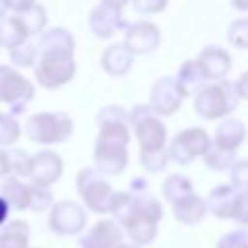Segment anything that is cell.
Segmentation results:
<instances>
[{"mask_svg":"<svg viewBox=\"0 0 248 248\" xmlns=\"http://www.w3.org/2000/svg\"><path fill=\"white\" fill-rule=\"evenodd\" d=\"M37 43H31V41H25L23 45L16 46L10 50V60L14 66L17 68H29L37 62Z\"/></svg>","mask_w":248,"mask_h":248,"instance_id":"83f0119b","label":"cell"},{"mask_svg":"<svg viewBox=\"0 0 248 248\" xmlns=\"http://www.w3.org/2000/svg\"><path fill=\"white\" fill-rule=\"evenodd\" d=\"M74 48L76 41L64 27H52L39 35V54L35 62V78L39 85L56 89L72 81V78L76 76Z\"/></svg>","mask_w":248,"mask_h":248,"instance_id":"6da1fadb","label":"cell"},{"mask_svg":"<svg viewBox=\"0 0 248 248\" xmlns=\"http://www.w3.org/2000/svg\"><path fill=\"white\" fill-rule=\"evenodd\" d=\"M21 128L12 114L0 112V145H12L19 140Z\"/></svg>","mask_w":248,"mask_h":248,"instance_id":"1f68e13d","label":"cell"},{"mask_svg":"<svg viewBox=\"0 0 248 248\" xmlns=\"http://www.w3.org/2000/svg\"><path fill=\"white\" fill-rule=\"evenodd\" d=\"M120 248H134V246H128V244H122Z\"/></svg>","mask_w":248,"mask_h":248,"instance_id":"f6af8a7d","label":"cell"},{"mask_svg":"<svg viewBox=\"0 0 248 248\" xmlns=\"http://www.w3.org/2000/svg\"><path fill=\"white\" fill-rule=\"evenodd\" d=\"M25 41H29V35L14 14L10 16L6 14L4 17H0V46H6L8 50H12L23 45Z\"/></svg>","mask_w":248,"mask_h":248,"instance_id":"7402d4cb","label":"cell"},{"mask_svg":"<svg viewBox=\"0 0 248 248\" xmlns=\"http://www.w3.org/2000/svg\"><path fill=\"white\" fill-rule=\"evenodd\" d=\"M132 8L138 10L140 14H157L167 8V2L165 0H134Z\"/></svg>","mask_w":248,"mask_h":248,"instance_id":"74e56055","label":"cell"},{"mask_svg":"<svg viewBox=\"0 0 248 248\" xmlns=\"http://www.w3.org/2000/svg\"><path fill=\"white\" fill-rule=\"evenodd\" d=\"M52 205L54 202H52V192L48 186L29 184V209L45 211V209H52Z\"/></svg>","mask_w":248,"mask_h":248,"instance_id":"f546056e","label":"cell"},{"mask_svg":"<svg viewBox=\"0 0 248 248\" xmlns=\"http://www.w3.org/2000/svg\"><path fill=\"white\" fill-rule=\"evenodd\" d=\"M138 211H140V209H138ZM157 225H159V223H155L153 219H149V217H145V215L140 213V215L126 227V232H128V236L132 238L134 244L143 246V244H149V242L157 236Z\"/></svg>","mask_w":248,"mask_h":248,"instance_id":"484cf974","label":"cell"},{"mask_svg":"<svg viewBox=\"0 0 248 248\" xmlns=\"http://www.w3.org/2000/svg\"><path fill=\"white\" fill-rule=\"evenodd\" d=\"M203 163L211 170H225V169H231L236 161H234V153L225 151V149H221L217 145H211V149L203 157Z\"/></svg>","mask_w":248,"mask_h":248,"instance_id":"4dcf8cb0","label":"cell"},{"mask_svg":"<svg viewBox=\"0 0 248 248\" xmlns=\"http://www.w3.org/2000/svg\"><path fill=\"white\" fill-rule=\"evenodd\" d=\"M207 211V203L205 200H202L198 194H190L188 198H184L182 202L172 205V215L176 221L184 223V225H196L203 219Z\"/></svg>","mask_w":248,"mask_h":248,"instance_id":"ffe728a7","label":"cell"},{"mask_svg":"<svg viewBox=\"0 0 248 248\" xmlns=\"http://www.w3.org/2000/svg\"><path fill=\"white\" fill-rule=\"evenodd\" d=\"M161 43L159 27L151 21H136L128 25L124 35V45L130 48L132 54H149Z\"/></svg>","mask_w":248,"mask_h":248,"instance_id":"7c38bea8","label":"cell"},{"mask_svg":"<svg viewBox=\"0 0 248 248\" xmlns=\"http://www.w3.org/2000/svg\"><path fill=\"white\" fill-rule=\"evenodd\" d=\"M190 194H194L192 190V182L190 178H186L184 174H169L163 182V196L165 200L174 205L178 202H182L184 198H188Z\"/></svg>","mask_w":248,"mask_h":248,"instance_id":"4316f807","label":"cell"},{"mask_svg":"<svg viewBox=\"0 0 248 248\" xmlns=\"http://www.w3.org/2000/svg\"><path fill=\"white\" fill-rule=\"evenodd\" d=\"M87 223L85 211L79 203L64 200L52 205L50 215H48V227L54 234L68 236V234H78L83 231Z\"/></svg>","mask_w":248,"mask_h":248,"instance_id":"8fae6325","label":"cell"},{"mask_svg":"<svg viewBox=\"0 0 248 248\" xmlns=\"http://www.w3.org/2000/svg\"><path fill=\"white\" fill-rule=\"evenodd\" d=\"M134 64V54L124 43L108 45L101 54V66L110 76H124Z\"/></svg>","mask_w":248,"mask_h":248,"instance_id":"ac0fdd59","label":"cell"},{"mask_svg":"<svg viewBox=\"0 0 248 248\" xmlns=\"http://www.w3.org/2000/svg\"><path fill=\"white\" fill-rule=\"evenodd\" d=\"M169 151L163 149V151H149V153H143L140 151V161H141V167L147 170V172H159L167 167L169 163Z\"/></svg>","mask_w":248,"mask_h":248,"instance_id":"d6a6232c","label":"cell"},{"mask_svg":"<svg viewBox=\"0 0 248 248\" xmlns=\"http://www.w3.org/2000/svg\"><path fill=\"white\" fill-rule=\"evenodd\" d=\"M8 14V2H2L0 0V17H4Z\"/></svg>","mask_w":248,"mask_h":248,"instance_id":"ee69618b","label":"cell"},{"mask_svg":"<svg viewBox=\"0 0 248 248\" xmlns=\"http://www.w3.org/2000/svg\"><path fill=\"white\" fill-rule=\"evenodd\" d=\"M244 231H246V232H248V227H246V229H244Z\"/></svg>","mask_w":248,"mask_h":248,"instance_id":"bcb514c9","label":"cell"},{"mask_svg":"<svg viewBox=\"0 0 248 248\" xmlns=\"http://www.w3.org/2000/svg\"><path fill=\"white\" fill-rule=\"evenodd\" d=\"M232 221H236L242 229L248 227V192H240L234 211H232Z\"/></svg>","mask_w":248,"mask_h":248,"instance_id":"8d00e7d4","label":"cell"},{"mask_svg":"<svg viewBox=\"0 0 248 248\" xmlns=\"http://www.w3.org/2000/svg\"><path fill=\"white\" fill-rule=\"evenodd\" d=\"M74 130V122L66 112H37L25 120V134L35 143H62Z\"/></svg>","mask_w":248,"mask_h":248,"instance_id":"277c9868","label":"cell"},{"mask_svg":"<svg viewBox=\"0 0 248 248\" xmlns=\"http://www.w3.org/2000/svg\"><path fill=\"white\" fill-rule=\"evenodd\" d=\"M78 194L85 202V205L95 213H110L112 202L116 192L110 188V184L103 178V174L97 169L85 167L78 172Z\"/></svg>","mask_w":248,"mask_h":248,"instance_id":"8992f818","label":"cell"},{"mask_svg":"<svg viewBox=\"0 0 248 248\" xmlns=\"http://www.w3.org/2000/svg\"><path fill=\"white\" fill-rule=\"evenodd\" d=\"M231 186L238 192H248V159L236 161L231 167Z\"/></svg>","mask_w":248,"mask_h":248,"instance_id":"e575fe53","label":"cell"},{"mask_svg":"<svg viewBox=\"0 0 248 248\" xmlns=\"http://www.w3.org/2000/svg\"><path fill=\"white\" fill-rule=\"evenodd\" d=\"M232 8H236V10H240V12H248V2L246 0H234L232 2Z\"/></svg>","mask_w":248,"mask_h":248,"instance_id":"7bdbcfd3","label":"cell"},{"mask_svg":"<svg viewBox=\"0 0 248 248\" xmlns=\"http://www.w3.org/2000/svg\"><path fill=\"white\" fill-rule=\"evenodd\" d=\"M99 136L95 141V165L101 174H120L128 165L130 114L122 107L108 105L97 114Z\"/></svg>","mask_w":248,"mask_h":248,"instance_id":"7a4b0ae2","label":"cell"},{"mask_svg":"<svg viewBox=\"0 0 248 248\" xmlns=\"http://www.w3.org/2000/svg\"><path fill=\"white\" fill-rule=\"evenodd\" d=\"M213 141L209 138V134L203 128H186L182 132H178L172 141L169 143L167 151L169 157L178 163V165H188L198 157H205V153L211 149Z\"/></svg>","mask_w":248,"mask_h":248,"instance_id":"52a82bcc","label":"cell"},{"mask_svg":"<svg viewBox=\"0 0 248 248\" xmlns=\"http://www.w3.org/2000/svg\"><path fill=\"white\" fill-rule=\"evenodd\" d=\"M184 97H186V93L176 83V78L163 76L151 85L149 107L157 116H170L180 108Z\"/></svg>","mask_w":248,"mask_h":248,"instance_id":"30bf717a","label":"cell"},{"mask_svg":"<svg viewBox=\"0 0 248 248\" xmlns=\"http://www.w3.org/2000/svg\"><path fill=\"white\" fill-rule=\"evenodd\" d=\"M62 159L58 153L45 149L39 151L31 157V184H41V186H50L52 182H56L62 174Z\"/></svg>","mask_w":248,"mask_h":248,"instance_id":"5bb4252c","label":"cell"},{"mask_svg":"<svg viewBox=\"0 0 248 248\" xmlns=\"http://www.w3.org/2000/svg\"><path fill=\"white\" fill-rule=\"evenodd\" d=\"M229 41L236 48H248V17L234 19L229 25Z\"/></svg>","mask_w":248,"mask_h":248,"instance_id":"836d02e7","label":"cell"},{"mask_svg":"<svg viewBox=\"0 0 248 248\" xmlns=\"http://www.w3.org/2000/svg\"><path fill=\"white\" fill-rule=\"evenodd\" d=\"M238 194L240 192L236 188H232L231 184H219V186H215L209 192L207 200H205L207 211H211L219 219H232V211H234Z\"/></svg>","mask_w":248,"mask_h":248,"instance_id":"e0dca14e","label":"cell"},{"mask_svg":"<svg viewBox=\"0 0 248 248\" xmlns=\"http://www.w3.org/2000/svg\"><path fill=\"white\" fill-rule=\"evenodd\" d=\"M81 248H120L122 246V231L116 221L103 219L95 223L81 238Z\"/></svg>","mask_w":248,"mask_h":248,"instance_id":"9a60e30c","label":"cell"},{"mask_svg":"<svg viewBox=\"0 0 248 248\" xmlns=\"http://www.w3.org/2000/svg\"><path fill=\"white\" fill-rule=\"evenodd\" d=\"M196 60L200 64V70H202L205 81H211V83L227 79V74L231 72V66H232L231 54L217 45L205 46Z\"/></svg>","mask_w":248,"mask_h":248,"instance_id":"4fadbf2b","label":"cell"},{"mask_svg":"<svg viewBox=\"0 0 248 248\" xmlns=\"http://www.w3.org/2000/svg\"><path fill=\"white\" fill-rule=\"evenodd\" d=\"M244 136H246V128L240 120L236 118H225L217 130H215V140H213V145L225 149V151H231V153H236V149L242 145L244 141Z\"/></svg>","mask_w":248,"mask_h":248,"instance_id":"d6986e66","label":"cell"},{"mask_svg":"<svg viewBox=\"0 0 248 248\" xmlns=\"http://www.w3.org/2000/svg\"><path fill=\"white\" fill-rule=\"evenodd\" d=\"M35 95V85L10 66H0V103L10 105L12 116L21 114Z\"/></svg>","mask_w":248,"mask_h":248,"instance_id":"ba28073f","label":"cell"},{"mask_svg":"<svg viewBox=\"0 0 248 248\" xmlns=\"http://www.w3.org/2000/svg\"><path fill=\"white\" fill-rule=\"evenodd\" d=\"M8 215H10V203L0 196V225H6Z\"/></svg>","mask_w":248,"mask_h":248,"instance_id":"b9f144b4","label":"cell"},{"mask_svg":"<svg viewBox=\"0 0 248 248\" xmlns=\"http://www.w3.org/2000/svg\"><path fill=\"white\" fill-rule=\"evenodd\" d=\"M234 87H236V93L240 99L248 101V70L240 74V78L234 81Z\"/></svg>","mask_w":248,"mask_h":248,"instance_id":"f35d334b","label":"cell"},{"mask_svg":"<svg viewBox=\"0 0 248 248\" xmlns=\"http://www.w3.org/2000/svg\"><path fill=\"white\" fill-rule=\"evenodd\" d=\"M240 103L234 81L223 79L215 83H205L194 95V110L205 120H217L231 114Z\"/></svg>","mask_w":248,"mask_h":248,"instance_id":"3957f363","label":"cell"},{"mask_svg":"<svg viewBox=\"0 0 248 248\" xmlns=\"http://www.w3.org/2000/svg\"><path fill=\"white\" fill-rule=\"evenodd\" d=\"M8 12H12L19 21L21 25L25 27L27 35L33 37V35H41L45 31V25H46V10L37 4V2H10L8 0Z\"/></svg>","mask_w":248,"mask_h":248,"instance_id":"2e32d148","label":"cell"},{"mask_svg":"<svg viewBox=\"0 0 248 248\" xmlns=\"http://www.w3.org/2000/svg\"><path fill=\"white\" fill-rule=\"evenodd\" d=\"M147 180L143 176H136L130 180V192L132 194H141V192H147Z\"/></svg>","mask_w":248,"mask_h":248,"instance_id":"ab89813d","label":"cell"},{"mask_svg":"<svg viewBox=\"0 0 248 248\" xmlns=\"http://www.w3.org/2000/svg\"><path fill=\"white\" fill-rule=\"evenodd\" d=\"M205 78H203V74H202V70H200V64H198V60H186L182 66H180V70H178V76H176V83L180 85V89L186 93V97L190 95V93H198L205 83Z\"/></svg>","mask_w":248,"mask_h":248,"instance_id":"d4e9b609","label":"cell"},{"mask_svg":"<svg viewBox=\"0 0 248 248\" xmlns=\"http://www.w3.org/2000/svg\"><path fill=\"white\" fill-rule=\"evenodd\" d=\"M29 225L21 219L8 221L0 229V248H29Z\"/></svg>","mask_w":248,"mask_h":248,"instance_id":"603a6c76","label":"cell"},{"mask_svg":"<svg viewBox=\"0 0 248 248\" xmlns=\"http://www.w3.org/2000/svg\"><path fill=\"white\" fill-rule=\"evenodd\" d=\"M10 163H8V153L0 149V178H8L10 174Z\"/></svg>","mask_w":248,"mask_h":248,"instance_id":"60d3db41","label":"cell"},{"mask_svg":"<svg viewBox=\"0 0 248 248\" xmlns=\"http://www.w3.org/2000/svg\"><path fill=\"white\" fill-rule=\"evenodd\" d=\"M8 153V163H10V170L14 172V176L17 178H25L31 174V157L27 151L23 149H10Z\"/></svg>","mask_w":248,"mask_h":248,"instance_id":"f1b7e54d","label":"cell"},{"mask_svg":"<svg viewBox=\"0 0 248 248\" xmlns=\"http://www.w3.org/2000/svg\"><path fill=\"white\" fill-rule=\"evenodd\" d=\"M130 124L140 141V151H163L167 141V128L149 105H136L130 112Z\"/></svg>","mask_w":248,"mask_h":248,"instance_id":"5b68a950","label":"cell"},{"mask_svg":"<svg viewBox=\"0 0 248 248\" xmlns=\"http://www.w3.org/2000/svg\"><path fill=\"white\" fill-rule=\"evenodd\" d=\"M0 196L10 203L12 209H29V184H23L17 176H8L2 180Z\"/></svg>","mask_w":248,"mask_h":248,"instance_id":"44dd1931","label":"cell"},{"mask_svg":"<svg viewBox=\"0 0 248 248\" xmlns=\"http://www.w3.org/2000/svg\"><path fill=\"white\" fill-rule=\"evenodd\" d=\"M124 6L122 2L105 0L97 4L89 14V29L97 39H110L116 31L128 29V21L124 17Z\"/></svg>","mask_w":248,"mask_h":248,"instance_id":"9c48e42d","label":"cell"},{"mask_svg":"<svg viewBox=\"0 0 248 248\" xmlns=\"http://www.w3.org/2000/svg\"><path fill=\"white\" fill-rule=\"evenodd\" d=\"M217 248H248V232L244 229L231 231L219 238Z\"/></svg>","mask_w":248,"mask_h":248,"instance_id":"d590c367","label":"cell"},{"mask_svg":"<svg viewBox=\"0 0 248 248\" xmlns=\"http://www.w3.org/2000/svg\"><path fill=\"white\" fill-rule=\"evenodd\" d=\"M110 215L114 217V221L118 225H122L124 229L140 215L138 211V202L134 198V194L130 192H116L112 207H110Z\"/></svg>","mask_w":248,"mask_h":248,"instance_id":"cb8c5ba5","label":"cell"}]
</instances>
